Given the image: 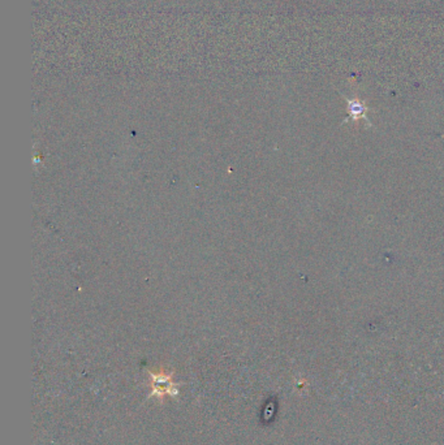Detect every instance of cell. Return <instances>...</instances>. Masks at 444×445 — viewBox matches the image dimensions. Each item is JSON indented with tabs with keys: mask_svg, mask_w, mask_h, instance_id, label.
<instances>
[{
	"mask_svg": "<svg viewBox=\"0 0 444 445\" xmlns=\"http://www.w3.org/2000/svg\"><path fill=\"white\" fill-rule=\"evenodd\" d=\"M348 100V112L352 120H358L360 118H366L365 114L367 111V107L364 102L358 99H347Z\"/></svg>",
	"mask_w": 444,
	"mask_h": 445,
	"instance_id": "1",
	"label": "cell"
}]
</instances>
